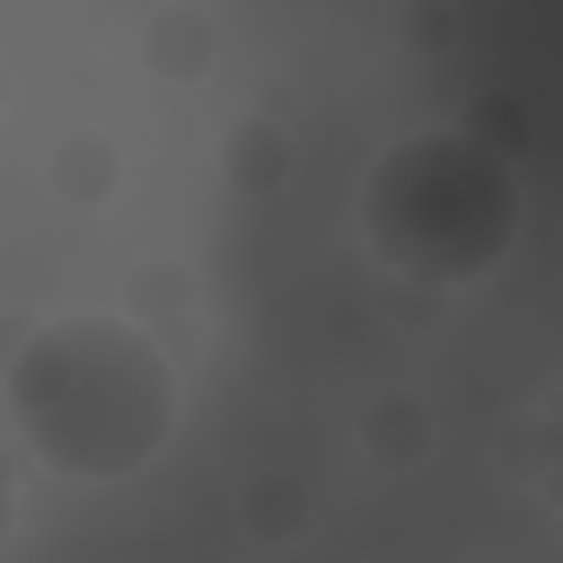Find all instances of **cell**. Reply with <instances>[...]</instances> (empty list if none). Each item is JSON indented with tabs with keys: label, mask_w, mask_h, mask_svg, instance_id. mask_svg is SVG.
Returning <instances> with one entry per match:
<instances>
[{
	"label": "cell",
	"mask_w": 563,
	"mask_h": 563,
	"mask_svg": "<svg viewBox=\"0 0 563 563\" xmlns=\"http://www.w3.org/2000/svg\"><path fill=\"white\" fill-rule=\"evenodd\" d=\"M0 413L62 484H132L167 457L185 387L167 343L123 308H53L0 361Z\"/></svg>",
	"instance_id": "1"
},
{
	"label": "cell",
	"mask_w": 563,
	"mask_h": 563,
	"mask_svg": "<svg viewBox=\"0 0 563 563\" xmlns=\"http://www.w3.org/2000/svg\"><path fill=\"white\" fill-rule=\"evenodd\" d=\"M519 167L475 141V132H405L369 158L361 194H352V220H361V246L405 273V282H431V290H466L484 273H501V255L519 246Z\"/></svg>",
	"instance_id": "2"
},
{
	"label": "cell",
	"mask_w": 563,
	"mask_h": 563,
	"mask_svg": "<svg viewBox=\"0 0 563 563\" xmlns=\"http://www.w3.org/2000/svg\"><path fill=\"white\" fill-rule=\"evenodd\" d=\"M150 53H158V70H167V79H194V70H202V53H211V26H202V18H185V9H167V18H150Z\"/></svg>",
	"instance_id": "3"
},
{
	"label": "cell",
	"mask_w": 563,
	"mask_h": 563,
	"mask_svg": "<svg viewBox=\"0 0 563 563\" xmlns=\"http://www.w3.org/2000/svg\"><path fill=\"white\" fill-rule=\"evenodd\" d=\"M53 185L79 194V202H97V194L114 185V150H106L97 132H70V150H53Z\"/></svg>",
	"instance_id": "4"
},
{
	"label": "cell",
	"mask_w": 563,
	"mask_h": 563,
	"mask_svg": "<svg viewBox=\"0 0 563 563\" xmlns=\"http://www.w3.org/2000/svg\"><path fill=\"white\" fill-rule=\"evenodd\" d=\"M18 537V457L0 449V545Z\"/></svg>",
	"instance_id": "5"
},
{
	"label": "cell",
	"mask_w": 563,
	"mask_h": 563,
	"mask_svg": "<svg viewBox=\"0 0 563 563\" xmlns=\"http://www.w3.org/2000/svg\"><path fill=\"white\" fill-rule=\"evenodd\" d=\"M554 510H563V484H554Z\"/></svg>",
	"instance_id": "6"
}]
</instances>
